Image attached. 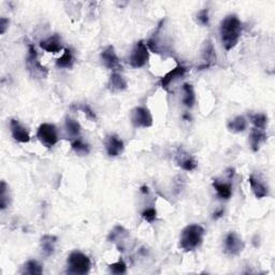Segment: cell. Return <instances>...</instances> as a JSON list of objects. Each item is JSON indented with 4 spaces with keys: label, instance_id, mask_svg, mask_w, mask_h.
<instances>
[{
    "label": "cell",
    "instance_id": "cell-1",
    "mask_svg": "<svg viewBox=\"0 0 275 275\" xmlns=\"http://www.w3.org/2000/svg\"><path fill=\"white\" fill-rule=\"evenodd\" d=\"M220 38L226 51H230L237 44L242 34V23L236 14L226 17L220 23Z\"/></svg>",
    "mask_w": 275,
    "mask_h": 275
},
{
    "label": "cell",
    "instance_id": "cell-2",
    "mask_svg": "<svg viewBox=\"0 0 275 275\" xmlns=\"http://www.w3.org/2000/svg\"><path fill=\"white\" fill-rule=\"evenodd\" d=\"M205 231L200 225H188L183 229L179 236V247L184 252H193L201 246Z\"/></svg>",
    "mask_w": 275,
    "mask_h": 275
},
{
    "label": "cell",
    "instance_id": "cell-3",
    "mask_svg": "<svg viewBox=\"0 0 275 275\" xmlns=\"http://www.w3.org/2000/svg\"><path fill=\"white\" fill-rule=\"evenodd\" d=\"M92 269V261L88 256L79 251L70 253L67 259V272L75 275H86Z\"/></svg>",
    "mask_w": 275,
    "mask_h": 275
},
{
    "label": "cell",
    "instance_id": "cell-4",
    "mask_svg": "<svg viewBox=\"0 0 275 275\" xmlns=\"http://www.w3.org/2000/svg\"><path fill=\"white\" fill-rule=\"evenodd\" d=\"M37 138L46 147H53L58 142V134L55 125L44 123L41 124L37 131Z\"/></svg>",
    "mask_w": 275,
    "mask_h": 275
},
{
    "label": "cell",
    "instance_id": "cell-5",
    "mask_svg": "<svg viewBox=\"0 0 275 275\" xmlns=\"http://www.w3.org/2000/svg\"><path fill=\"white\" fill-rule=\"evenodd\" d=\"M131 123L136 128H149L153 125V116L145 107H137L131 111Z\"/></svg>",
    "mask_w": 275,
    "mask_h": 275
},
{
    "label": "cell",
    "instance_id": "cell-6",
    "mask_svg": "<svg viewBox=\"0 0 275 275\" xmlns=\"http://www.w3.org/2000/svg\"><path fill=\"white\" fill-rule=\"evenodd\" d=\"M149 60V49L143 41L136 43L129 58L130 66L132 68H142Z\"/></svg>",
    "mask_w": 275,
    "mask_h": 275
},
{
    "label": "cell",
    "instance_id": "cell-7",
    "mask_svg": "<svg viewBox=\"0 0 275 275\" xmlns=\"http://www.w3.org/2000/svg\"><path fill=\"white\" fill-rule=\"evenodd\" d=\"M244 242L242 241L241 237L236 232H229L226 236L224 240V250L226 254H228L230 256H237L244 250Z\"/></svg>",
    "mask_w": 275,
    "mask_h": 275
},
{
    "label": "cell",
    "instance_id": "cell-8",
    "mask_svg": "<svg viewBox=\"0 0 275 275\" xmlns=\"http://www.w3.org/2000/svg\"><path fill=\"white\" fill-rule=\"evenodd\" d=\"M27 67L28 70L33 73L34 76L40 75L41 77H45L47 75V69L44 66H42L41 62L38 60V53H37L33 44H29L28 46Z\"/></svg>",
    "mask_w": 275,
    "mask_h": 275
},
{
    "label": "cell",
    "instance_id": "cell-9",
    "mask_svg": "<svg viewBox=\"0 0 275 275\" xmlns=\"http://www.w3.org/2000/svg\"><path fill=\"white\" fill-rule=\"evenodd\" d=\"M101 60L103 65L108 69H111V70H118V69H121L120 60L112 45H108L101 52Z\"/></svg>",
    "mask_w": 275,
    "mask_h": 275
},
{
    "label": "cell",
    "instance_id": "cell-10",
    "mask_svg": "<svg viewBox=\"0 0 275 275\" xmlns=\"http://www.w3.org/2000/svg\"><path fill=\"white\" fill-rule=\"evenodd\" d=\"M10 128L13 139L19 143H28L30 141L29 132L26 130L25 127L17 119H11L10 121Z\"/></svg>",
    "mask_w": 275,
    "mask_h": 275
},
{
    "label": "cell",
    "instance_id": "cell-11",
    "mask_svg": "<svg viewBox=\"0 0 275 275\" xmlns=\"http://www.w3.org/2000/svg\"><path fill=\"white\" fill-rule=\"evenodd\" d=\"M186 71H187L186 67L183 65H177L176 68L172 69L171 71H169L161 78L160 86L163 89H168L169 86H170L174 81H177L179 78H183L185 76V73H186Z\"/></svg>",
    "mask_w": 275,
    "mask_h": 275
},
{
    "label": "cell",
    "instance_id": "cell-12",
    "mask_svg": "<svg viewBox=\"0 0 275 275\" xmlns=\"http://www.w3.org/2000/svg\"><path fill=\"white\" fill-rule=\"evenodd\" d=\"M105 150L110 157H118L124 151V142L118 136H110L105 141Z\"/></svg>",
    "mask_w": 275,
    "mask_h": 275
},
{
    "label": "cell",
    "instance_id": "cell-13",
    "mask_svg": "<svg viewBox=\"0 0 275 275\" xmlns=\"http://www.w3.org/2000/svg\"><path fill=\"white\" fill-rule=\"evenodd\" d=\"M40 47L47 53H54V54H56V53L60 52V50H62L60 37L57 34L49 37L47 39L40 42Z\"/></svg>",
    "mask_w": 275,
    "mask_h": 275
},
{
    "label": "cell",
    "instance_id": "cell-14",
    "mask_svg": "<svg viewBox=\"0 0 275 275\" xmlns=\"http://www.w3.org/2000/svg\"><path fill=\"white\" fill-rule=\"evenodd\" d=\"M177 163L178 167H181L185 171H193L197 167V161L195 158L186 152L181 151L177 155Z\"/></svg>",
    "mask_w": 275,
    "mask_h": 275
},
{
    "label": "cell",
    "instance_id": "cell-15",
    "mask_svg": "<svg viewBox=\"0 0 275 275\" xmlns=\"http://www.w3.org/2000/svg\"><path fill=\"white\" fill-rule=\"evenodd\" d=\"M248 183H250L252 192L254 195H255V197L257 199H262L269 196L268 186H266V184L262 183L259 178L255 177L254 176H251L250 178H248Z\"/></svg>",
    "mask_w": 275,
    "mask_h": 275
},
{
    "label": "cell",
    "instance_id": "cell-16",
    "mask_svg": "<svg viewBox=\"0 0 275 275\" xmlns=\"http://www.w3.org/2000/svg\"><path fill=\"white\" fill-rule=\"evenodd\" d=\"M267 141V135L264 130L253 128L250 134V145L253 152H258L260 146Z\"/></svg>",
    "mask_w": 275,
    "mask_h": 275
},
{
    "label": "cell",
    "instance_id": "cell-17",
    "mask_svg": "<svg viewBox=\"0 0 275 275\" xmlns=\"http://www.w3.org/2000/svg\"><path fill=\"white\" fill-rule=\"evenodd\" d=\"M108 88L113 93L125 91V89L127 88L126 79L123 76H121L120 73L113 72L109 79Z\"/></svg>",
    "mask_w": 275,
    "mask_h": 275
},
{
    "label": "cell",
    "instance_id": "cell-18",
    "mask_svg": "<svg viewBox=\"0 0 275 275\" xmlns=\"http://www.w3.org/2000/svg\"><path fill=\"white\" fill-rule=\"evenodd\" d=\"M57 242V237L55 236L45 235L41 237L40 241V248L42 252V255L45 257H50L54 254L55 245Z\"/></svg>",
    "mask_w": 275,
    "mask_h": 275
},
{
    "label": "cell",
    "instance_id": "cell-19",
    "mask_svg": "<svg viewBox=\"0 0 275 275\" xmlns=\"http://www.w3.org/2000/svg\"><path fill=\"white\" fill-rule=\"evenodd\" d=\"M202 58L204 61V66L202 68H209L213 66L216 62V54L213 43L210 40L205 41L202 49Z\"/></svg>",
    "mask_w": 275,
    "mask_h": 275
},
{
    "label": "cell",
    "instance_id": "cell-20",
    "mask_svg": "<svg viewBox=\"0 0 275 275\" xmlns=\"http://www.w3.org/2000/svg\"><path fill=\"white\" fill-rule=\"evenodd\" d=\"M213 188L217 193V196L223 200H228L232 196V187L230 183L220 182L219 179H214L212 183Z\"/></svg>",
    "mask_w": 275,
    "mask_h": 275
},
{
    "label": "cell",
    "instance_id": "cell-21",
    "mask_svg": "<svg viewBox=\"0 0 275 275\" xmlns=\"http://www.w3.org/2000/svg\"><path fill=\"white\" fill-rule=\"evenodd\" d=\"M183 104L188 109H192L196 102V95L192 84L185 83L183 85Z\"/></svg>",
    "mask_w": 275,
    "mask_h": 275
},
{
    "label": "cell",
    "instance_id": "cell-22",
    "mask_svg": "<svg viewBox=\"0 0 275 275\" xmlns=\"http://www.w3.org/2000/svg\"><path fill=\"white\" fill-rule=\"evenodd\" d=\"M247 127V120L244 116H236L234 119L229 120V123L227 124V128L229 131L234 132V134H240L243 132Z\"/></svg>",
    "mask_w": 275,
    "mask_h": 275
},
{
    "label": "cell",
    "instance_id": "cell-23",
    "mask_svg": "<svg viewBox=\"0 0 275 275\" xmlns=\"http://www.w3.org/2000/svg\"><path fill=\"white\" fill-rule=\"evenodd\" d=\"M128 236V231H127L124 227L121 226H116L115 228L110 232V235L108 236V240L112 243H115L119 245L120 242H124V240L127 239Z\"/></svg>",
    "mask_w": 275,
    "mask_h": 275
},
{
    "label": "cell",
    "instance_id": "cell-24",
    "mask_svg": "<svg viewBox=\"0 0 275 275\" xmlns=\"http://www.w3.org/2000/svg\"><path fill=\"white\" fill-rule=\"evenodd\" d=\"M75 63V57L70 49H65L63 54L56 60V66L62 69H70Z\"/></svg>",
    "mask_w": 275,
    "mask_h": 275
},
{
    "label": "cell",
    "instance_id": "cell-25",
    "mask_svg": "<svg viewBox=\"0 0 275 275\" xmlns=\"http://www.w3.org/2000/svg\"><path fill=\"white\" fill-rule=\"evenodd\" d=\"M65 128L67 134L71 138H79L81 134V125L79 121L73 119L71 118H67L65 121Z\"/></svg>",
    "mask_w": 275,
    "mask_h": 275
},
{
    "label": "cell",
    "instance_id": "cell-26",
    "mask_svg": "<svg viewBox=\"0 0 275 275\" xmlns=\"http://www.w3.org/2000/svg\"><path fill=\"white\" fill-rule=\"evenodd\" d=\"M22 273L30 275H40L43 273V268H42L41 263L37 260H28L24 264Z\"/></svg>",
    "mask_w": 275,
    "mask_h": 275
},
{
    "label": "cell",
    "instance_id": "cell-27",
    "mask_svg": "<svg viewBox=\"0 0 275 275\" xmlns=\"http://www.w3.org/2000/svg\"><path fill=\"white\" fill-rule=\"evenodd\" d=\"M71 147L78 155H81V156L88 155L89 152H91V147H89V145L85 143V142H84V140L81 139V138H76V139L72 141Z\"/></svg>",
    "mask_w": 275,
    "mask_h": 275
},
{
    "label": "cell",
    "instance_id": "cell-28",
    "mask_svg": "<svg viewBox=\"0 0 275 275\" xmlns=\"http://www.w3.org/2000/svg\"><path fill=\"white\" fill-rule=\"evenodd\" d=\"M250 119L254 124V128L266 130V127L268 124V118L262 113H256V114H251Z\"/></svg>",
    "mask_w": 275,
    "mask_h": 275
},
{
    "label": "cell",
    "instance_id": "cell-29",
    "mask_svg": "<svg viewBox=\"0 0 275 275\" xmlns=\"http://www.w3.org/2000/svg\"><path fill=\"white\" fill-rule=\"evenodd\" d=\"M9 205V195H8V186L4 181L0 185V209L2 211L7 209Z\"/></svg>",
    "mask_w": 275,
    "mask_h": 275
},
{
    "label": "cell",
    "instance_id": "cell-30",
    "mask_svg": "<svg viewBox=\"0 0 275 275\" xmlns=\"http://www.w3.org/2000/svg\"><path fill=\"white\" fill-rule=\"evenodd\" d=\"M109 271L113 274H125L127 272V266L123 259H120L118 262L112 263L109 266Z\"/></svg>",
    "mask_w": 275,
    "mask_h": 275
},
{
    "label": "cell",
    "instance_id": "cell-31",
    "mask_svg": "<svg viewBox=\"0 0 275 275\" xmlns=\"http://www.w3.org/2000/svg\"><path fill=\"white\" fill-rule=\"evenodd\" d=\"M141 215H142V217H143V219L150 224L154 223V221L157 218V212H156V210L154 208H150V209L144 210Z\"/></svg>",
    "mask_w": 275,
    "mask_h": 275
},
{
    "label": "cell",
    "instance_id": "cell-32",
    "mask_svg": "<svg viewBox=\"0 0 275 275\" xmlns=\"http://www.w3.org/2000/svg\"><path fill=\"white\" fill-rule=\"evenodd\" d=\"M197 22L202 26H209L210 18H209V10L202 9L200 10L197 14Z\"/></svg>",
    "mask_w": 275,
    "mask_h": 275
},
{
    "label": "cell",
    "instance_id": "cell-33",
    "mask_svg": "<svg viewBox=\"0 0 275 275\" xmlns=\"http://www.w3.org/2000/svg\"><path fill=\"white\" fill-rule=\"evenodd\" d=\"M78 110H80L82 111V112H84V114H85L87 118L89 119H92V120H96V114H95L94 111L91 109V107L87 104H80L79 107H77Z\"/></svg>",
    "mask_w": 275,
    "mask_h": 275
},
{
    "label": "cell",
    "instance_id": "cell-34",
    "mask_svg": "<svg viewBox=\"0 0 275 275\" xmlns=\"http://www.w3.org/2000/svg\"><path fill=\"white\" fill-rule=\"evenodd\" d=\"M9 20L6 18H1L0 19V35H3L6 33L8 27H9Z\"/></svg>",
    "mask_w": 275,
    "mask_h": 275
},
{
    "label": "cell",
    "instance_id": "cell-35",
    "mask_svg": "<svg viewBox=\"0 0 275 275\" xmlns=\"http://www.w3.org/2000/svg\"><path fill=\"white\" fill-rule=\"evenodd\" d=\"M223 215H224V210H223V209H219V210H217V211H216V212L214 213L213 218H214V219H218V218H220Z\"/></svg>",
    "mask_w": 275,
    "mask_h": 275
}]
</instances>
